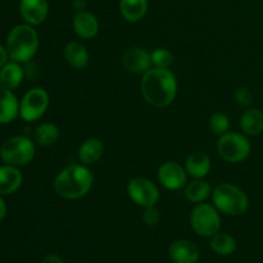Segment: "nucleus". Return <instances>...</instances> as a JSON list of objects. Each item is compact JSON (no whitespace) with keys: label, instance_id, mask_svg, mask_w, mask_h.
I'll list each match as a JSON object with an SVG mask.
<instances>
[{"label":"nucleus","instance_id":"5701e85b","mask_svg":"<svg viewBox=\"0 0 263 263\" xmlns=\"http://www.w3.org/2000/svg\"><path fill=\"white\" fill-rule=\"evenodd\" d=\"M185 197L189 202L202 203L212 195V187L210 182L204 179H193L192 181L185 185Z\"/></svg>","mask_w":263,"mask_h":263},{"label":"nucleus","instance_id":"7c9ffc66","mask_svg":"<svg viewBox=\"0 0 263 263\" xmlns=\"http://www.w3.org/2000/svg\"><path fill=\"white\" fill-rule=\"evenodd\" d=\"M8 59H9V55H8L7 48L0 44V68H2L5 63H8Z\"/></svg>","mask_w":263,"mask_h":263},{"label":"nucleus","instance_id":"c85d7f7f","mask_svg":"<svg viewBox=\"0 0 263 263\" xmlns=\"http://www.w3.org/2000/svg\"><path fill=\"white\" fill-rule=\"evenodd\" d=\"M143 221L146 226H157L161 221V212L154 207L144 208L143 213Z\"/></svg>","mask_w":263,"mask_h":263},{"label":"nucleus","instance_id":"9b49d317","mask_svg":"<svg viewBox=\"0 0 263 263\" xmlns=\"http://www.w3.org/2000/svg\"><path fill=\"white\" fill-rule=\"evenodd\" d=\"M122 66L130 73L144 74L152 68L151 54L143 48H130L123 53Z\"/></svg>","mask_w":263,"mask_h":263},{"label":"nucleus","instance_id":"f03ea898","mask_svg":"<svg viewBox=\"0 0 263 263\" xmlns=\"http://www.w3.org/2000/svg\"><path fill=\"white\" fill-rule=\"evenodd\" d=\"M94 175L85 164H71L54 179V190L64 199H80L91 190Z\"/></svg>","mask_w":263,"mask_h":263},{"label":"nucleus","instance_id":"6ab92c4d","mask_svg":"<svg viewBox=\"0 0 263 263\" xmlns=\"http://www.w3.org/2000/svg\"><path fill=\"white\" fill-rule=\"evenodd\" d=\"M104 153V145L98 138H89L80 145L79 158L82 164L89 166L99 161Z\"/></svg>","mask_w":263,"mask_h":263},{"label":"nucleus","instance_id":"20e7f679","mask_svg":"<svg viewBox=\"0 0 263 263\" xmlns=\"http://www.w3.org/2000/svg\"><path fill=\"white\" fill-rule=\"evenodd\" d=\"M212 203L218 212L228 216L243 215L249 207V199L246 193L229 182L218 184L212 190Z\"/></svg>","mask_w":263,"mask_h":263},{"label":"nucleus","instance_id":"9d476101","mask_svg":"<svg viewBox=\"0 0 263 263\" xmlns=\"http://www.w3.org/2000/svg\"><path fill=\"white\" fill-rule=\"evenodd\" d=\"M157 177L159 184L167 190H180L187 184L186 170L177 162L167 161L162 163L158 168Z\"/></svg>","mask_w":263,"mask_h":263},{"label":"nucleus","instance_id":"a878e982","mask_svg":"<svg viewBox=\"0 0 263 263\" xmlns=\"http://www.w3.org/2000/svg\"><path fill=\"white\" fill-rule=\"evenodd\" d=\"M210 128L215 135L222 136L230 130V120L225 113L216 112L210 118Z\"/></svg>","mask_w":263,"mask_h":263},{"label":"nucleus","instance_id":"393cba45","mask_svg":"<svg viewBox=\"0 0 263 263\" xmlns=\"http://www.w3.org/2000/svg\"><path fill=\"white\" fill-rule=\"evenodd\" d=\"M211 249L220 256H230L236 251V241L229 234L218 231L211 238Z\"/></svg>","mask_w":263,"mask_h":263},{"label":"nucleus","instance_id":"f8f14e48","mask_svg":"<svg viewBox=\"0 0 263 263\" xmlns=\"http://www.w3.org/2000/svg\"><path fill=\"white\" fill-rule=\"evenodd\" d=\"M49 13L48 0H21L20 14L25 23L39 26L46 20Z\"/></svg>","mask_w":263,"mask_h":263},{"label":"nucleus","instance_id":"dca6fc26","mask_svg":"<svg viewBox=\"0 0 263 263\" xmlns=\"http://www.w3.org/2000/svg\"><path fill=\"white\" fill-rule=\"evenodd\" d=\"M23 181L20 167L3 164L0 166V195H10L17 192Z\"/></svg>","mask_w":263,"mask_h":263},{"label":"nucleus","instance_id":"cd10ccee","mask_svg":"<svg viewBox=\"0 0 263 263\" xmlns=\"http://www.w3.org/2000/svg\"><path fill=\"white\" fill-rule=\"evenodd\" d=\"M235 102L241 107H251L252 103H253V94L248 87H239L235 91Z\"/></svg>","mask_w":263,"mask_h":263},{"label":"nucleus","instance_id":"72a5a7b5","mask_svg":"<svg viewBox=\"0 0 263 263\" xmlns=\"http://www.w3.org/2000/svg\"><path fill=\"white\" fill-rule=\"evenodd\" d=\"M86 7V0H73V8L80 12V10H85Z\"/></svg>","mask_w":263,"mask_h":263},{"label":"nucleus","instance_id":"2f4dec72","mask_svg":"<svg viewBox=\"0 0 263 263\" xmlns=\"http://www.w3.org/2000/svg\"><path fill=\"white\" fill-rule=\"evenodd\" d=\"M41 263H64V262L63 259H62L59 256H57V254H48L46 257H44Z\"/></svg>","mask_w":263,"mask_h":263},{"label":"nucleus","instance_id":"b1692460","mask_svg":"<svg viewBox=\"0 0 263 263\" xmlns=\"http://www.w3.org/2000/svg\"><path fill=\"white\" fill-rule=\"evenodd\" d=\"M59 136H61V131L55 123L44 122L35 128L32 140L35 141L36 145L50 146L58 141Z\"/></svg>","mask_w":263,"mask_h":263},{"label":"nucleus","instance_id":"f3484780","mask_svg":"<svg viewBox=\"0 0 263 263\" xmlns=\"http://www.w3.org/2000/svg\"><path fill=\"white\" fill-rule=\"evenodd\" d=\"M185 170L193 179H204L211 171V159L203 152H193L185 161Z\"/></svg>","mask_w":263,"mask_h":263},{"label":"nucleus","instance_id":"1a4fd4ad","mask_svg":"<svg viewBox=\"0 0 263 263\" xmlns=\"http://www.w3.org/2000/svg\"><path fill=\"white\" fill-rule=\"evenodd\" d=\"M128 198L139 207H154L159 202V190L154 182L145 177H135L130 180L126 187Z\"/></svg>","mask_w":263,"mask_h":263},{"label":"nucleus","instance_id":"f257e3e1","mask_svg":"<svg viewBox=\"0 0 263 263\" xmlns=\"http://www.w3.org/2000/svg\"><path fill=\"white\" fill-rule=\"evenodd\" d=\"M140 90L145 102L152 107L166 108L174 103L177 95L176 76L170 69L154 67L143 74Z\"/></svg>","mask_w":263,"mask_h":263},{"label":"nucleus","instance_id":"6e6552de","mask_svg":"<svg viewBox=\"0 0 263 263\" xmlns=\"http://www.w3.org/2000/svg\"><path fill=\"white\" fill-rule=\"evenodd\" d=\"M49 94L43 87L30 89L20 102V116L26 122L40 120L49 108Z\"/></svg>","mask_w":263,"mask_h":263},{"label":"nucleus","instance_id":"412c9836","mask_svg":"<svg viewBox=\"0 0 263 263\" xmlns=\"http://www.w3.org/2000/svg\"><path fill=\"white\" fill-rule=\"evenodd\" d=\"M240 128L244 135L257 136L263 133V112L257 108H249L241 115Z\"/></svg>","mask_w":263,"mask_h":263},{"label":"nucleus","instance_id":"4468645a","mask_svg":"<svg viewBox=\"0 0 263 263\" xmlns=\"http://www.w3.org/2000/svg\"><path fill=\"white\" fill-rule=\"evenodd\" d=\"M72 25L76 35L81 39H92L99 32V21L87 10L76 12Z\"/></svg>","mask_w":263,"mask_h":263},{"label":"nucleus","instance_id":"c756f323","mask_svg":"<svg viewBox=\"0 0 263 263\" xmlns=\"http://www.w3.org/2000/svg\"><path fill=\"white\" fill-rule=\"evenodd\" d=\"M23 69H25V76H27L28 79L33 80L36 79V76H37V68H36V66L31 61L26 62Z\"/></svg>","mask_w":263,"mask_h":263},{"label":"nucleus","instance_id":"423d86ee","mask_svg":"<svg viewBox=\"0 0 263 263\" xmlns=\"http://www.w3.org/2000/svg\"><path fill=\"white\" fill-rule=\"evenodd\" d=\"M190 225L199 236L212 238L221 229L220 212L210 203H198L190 213Z\"/></svg>","mask_w":263,"mask_h":263},{"label":"nucleus","instance_id":"0eeeda50","mask_svg":"<svg viewBox=\"0 0 263 263\" xmlns=\"http://www.w3.org/2000/svg\"><path fill=\"white\" fill-rule=\"evenodd\" d=\"M251 143L246 135L239 133H226L217 141V152L223 161L240 163L251 154Z\"/></svg>","mask_w":263,"mask_h":263},{"label":"nucleus","instance_id":"473e14b6","mask_svg":"<svg viewBox=\"0 0 263 263\" xmlns=\"http://www.w3.org/2000/svg\"><path fill=\"white\" fill-rule=\"evenodd\" d=\"M5 216H7V204H5V200L0 195V221L4 220Z\"/></svg>","mask_w":263,"mask_h":263},{"label":"nucleus","instance_id":"bb28decb","mask_svg":"<svg viewBox=\"0 0 263 263\" xmlns=\"http://www.w3.org/2000/svg\"><path fill=\"white\" fill-rule=\"evenodd\" d=\"M151 58L152 64H153L156 68L170 69V67L174 64V55H172V53L163 48L154 49L151 53Z\"/></svg>","mask_w":263,"mask_h":263},{"label":"nucleus","instance_id":"4be33fe9","mask_svg":"<svg viewBox=\"0 0 263 263\" xmlns=\"http://www.w3.org/2000/svg\"><path fill=\"white\" fill-rule=\"evenodd\" d=\"M148 12V0H120V13L127 22L143 20Z\"/></svg>","mask_w":263,"mask_h":263},{"label":"nucleus","instance_id":"aec40b11","mask_svg":"<svg viewBox=\"0 0 263 263\" xmlns=\"http://www.w3.org/2000/svg\"><path fill=\"white\" fill-rule=\"evenodd\" d=\"M64 58L69 66L76 69L85 68L90 61L87 49L77 41H71L64 46Z\"/></svg>","mask_w":263,"mask_h":263},{"label":"nucleus","instance_id":"ddd939ff","mask_svg":"<svg viewBox=\"0 0 263 263\" xmlns=\"http://www.w3.org/2000/svg\"><path fill=\"white\" fill-rule=\"evenodd\" d=\"M170 258L175 263H197L200 257L197 244L190 240L180 239L174 241L168 249Z\"/></svg>","mask_w":263,"mask_h":263},{"label":"nucleus","instance_id":"39448f33","mask_svg":"<svg viewBox=\"0 0 263 263\" xmlns=\"http://www.w3.org/2000/svg\"><path fill=\"white\" fill-rule=\"evenodd\" d=\"M36 153L35 141L25 135L7 139L0 146V158L5 164L22 167L30 163Z\"/></svg>","mask_w":263,"mask_h":263},{"label":"nucleus","instance_id":"7ed1b4c3","mask_svg":"<svg viewBox=\"0 0 263 263\" xmlns=\"http://www.w3.org/2000/svg\"><path fill=\"white\" fill-rule=\"evenodd\" d=\"M39 45L40 40H39L37 31L33 28V26L27 23L14 26L8 33L7 43H5L10 61L18 62L21 64L30 62L35 57Z\"/></svg>","mask_w":263,"mask_h":263},{"label":"nucleus","instance_id":"a211bd4d","mask_svg":"<svg viewBox=\"0 0 263 263\" xmlns=\"http://www.w3.org/2000/svg\"><path fill=\"white\" fill-rule=\"evenodd\" d=\"M25 69L18 62H8L0 68V85L9 90H14L22 84Z\"/></svg>","mask_w":263,"mask_h":263},{"label":"nucleus","instance_id":"2eb2a0df","mask_svg":"<svg viewBox=\"0 0 263 263\" xmlns=\"http://www.w3.org/2000/svg\"><path fill=\"white\" fill-rule=\"evenodd\" d=\"M20 116V102L12 90L0 85V125L13 122Z\"/></svg>","mask_w":263,"mask_h":263}]
</instances>
